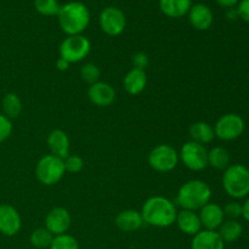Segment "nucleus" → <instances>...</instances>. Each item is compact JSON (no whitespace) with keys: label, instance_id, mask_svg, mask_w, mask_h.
<instances>
[{"label":"nucleus","instance_id":"obj_18","mask_svg":"<svg viewBox=\"0 0 249 249\" xmlns=\"http://www.w3.org/2000/svg\"><path fill=\"white\" fill-rule=\"evenodd\" d=\"M114 223L117 228L123 232H135L143 225L141 213L134 209H125V211L119 212Z\"/></svg>","mask_w":249,"mask_h":249},{"label":"nucleus","instance_id":"obj_13","mask_svg":"<svg viewBox=\"0 0 249 249\" xmlns=\"http://www.w3.org/2000/svg\"><path fill=\"white\" fill-rule=\"evenodd\" d=\"M88 97L95 106H111L116 100V90L111 84L106 82L94 83L88 89Z\"/></svg>","mask_w":249,"mask_h":249},{"label":"nucleus","instance_id":"obj_27","mask_svg":"<svg viewBox=\"0 0 249 249\" xmlns=\"http://www.w3.org/2000/svg\"><path fill=\"white\" fill-rule=\"evenodd\" d=\"M34 7L43 16H57L61 5L57 0H34Z\"/></svg>","mask_w":249,"mask_h":249},{"label":"nucleus","instance_id":"obj_17","mask_svg":"<svg viewBox=\"0 0 249 249\" xmlns=\"http://www.w3.org/2000/svg\"><path fill=\"white\" fill-rule=\"evenodd\" d=\"M46 143L51 155L65 160L70 155V139L68 135L61 129H55L50 131L46 139Z\"/></svg>","mask_w":249,"mask_h":249},{"label":"nucleus","instance_id":"obj_21","mask_svg":"<svg viewBox=\"0 0 249 249\" xmlns=\"http://www.w3.org/2000/svg\"><path fill=\"white\" fill-rule=\"evenodd\" d=\"M192 0H160V9L170 18H180L189 14Z\"/></svg>","mask_w":249,"mask_h":249},{"label":"nucleus","instance_id":"obj_19","mask_svg":"<svg viewBox=\"0 0 249 249\" xmlns=\"http://www.w3.org/2000/svg\"><path fill=\"white\" fill-rule=\"evenodd\" d=\"M225 242L221 240L218 231L201 230L194 236L191 249H224Z\"/></svg>","mask_w":249,"mask_h":249},{"label":"nucleus","instance_id":"obj_9","mask_svg":"<svg viewBox=\"0 0 249 249\" xmlns=\"http://www.w3.org/2000/svg\"><path fill=\"white\" fill-rule=\"evenodd\" d=\"M245 130V121L236 113H226L221 116L214 126V134L223 141L236 140Z\"/></svg>","mask_w":249,"mask_h":249},{"label":"nucleus","instance_id":"obj_7","mask_svg":"<svg viewBox=\"0 0 249 249\" xmlns=\"http://www.w3.org/2000/svg\"><path fill=\"white\" fill-rule=\"evenodd\" d=\"M179 153L173 146L162 143L152 148L148 155V164L158 173H169L177 168L179 163Z\"/></svg>","mask_w":249,"mask_h":249},{"label":"nucleus","instance_id":"obj_1","mask_svg":"<svg viewBox=\"0 0 249 249\" xmlns=\"http://www.w3.org/2000/svg\"><path fill=\"white\" fill-rule=\"evenodd\" d=\"M143 223L155 228H169L175 224L177 207L169 198L163 196H152L141 208Z\"/></svg>","mask_w":249,"mask_h":249},{"label":"nucleus","instance_id":"obj_33","mask_svg":"<svg viewBox=\"0 0 249 249\" xmlns=\"http://www.w3.org/2000/svg\"><path fill=\"white\" fill-rule=\"evenodd\" d=\"M131 62H133V68H138V70L145 71L146 68L150 65V60H148V56L145 53H136L135 55L131 58Z\"/></svg>","mask_w":249,"mask_h":249},{"label":"nucleus","instance_id":"obj_25","mask_svg":"<svg viewBox=\"0 0 249 249\" xmlns=\"http://www.w3.org/2000/svg\"><path fill=\"white\" fill-rule=\"evenodd\" d=\"M2 112L7 118L15 119L21 114L22 112V101L19 96L15 92H7L1 101Z\"/></svg>","mask_w":249,"mask_h":249},{"label":"nucleus","instance_id":"obj_3","mask_svg":"<svg viewBox=\"0 0 249 249\" xmlns=\"http://www.w3.org/2000/svg\"><path fill=\"white\" fill-rule=\"evenodd\" d=\"M212 189L206 181L194 179L185 182L178 191L177 203L182 209L199 211L202 207L211 202Z\"/></svg>","mask_w":249,"mask_h":249},{"label":"nucleus","instance_id":"obj_23","mask_svg":"<svg viewBox=\"0 0 249 249\" xmlns=\"http://www.w3.org/2000/svg\"><path fill=\"white\" fill-rule=\"evenodd\" d=\"M243 228L237 220L235 219H230V220L224 221L218 229V233L220 235L221 240L224 242H235L238 238L242 236Z\"/></svg>","mask_w":249,"mask_h":249},{"label":"nucleus","instance_id":"obj_28","mask_svg":"<svg viewBox=\"0 0 249 249\" xmlns=\"http://www.w3.org/2000/svg\"><path fill=\"white\" fill-rule=\"evenodd\" d=\"M49 249H80L78 241L72 235L63 233L55 236Z\"/></svg>","mask_w":249,"mask_h":249},{"label":"nucleus","instance_id":"obj_10","mask_svg":"<svg viewBox=\"0 0 249 249\" xmlns=\"http://www.w3.org/2000/svg\"><path fill=\"white\" fill-rule=\"evenodd\" d=\"M99 23L101 31L109 36H121L126 26L124 12L116 6H108L100 14Z\"/></svg>","mask_w":249,"mask_h":249},{"label":"nucleus","instance_id":"obj_8","mask_svg":"<svg viewBox=\"0 0 249 249\" xmlns=\"http://www.w3.org/2000/svg\"><path fill=\"white\" fill-rule=\"evenodd\" d=\"M179 158L182 164L192 172H201L208 167V151L201 143L187 141L181 147Z\"/></svg>","mask_w":249,"mask_h":249},{"label":"nucleus","instance_id":"obj_31","mask_svg":"<svg viewBox=\"0 0 249 249\" xmlns=\"http://www.w3.org/2000/svg\"><path fill=\"white\" fill-rule=\"evenodd\" d=\"M14 126H12V121L7 118L5 114L0 113V143L6 141L11 136Z\"/></svg>","mask_w":249,"mask_h":249},{"label":"nucleus","instance_id":"obj_12","mask_svg":"<svg viewBox=\"0 0 249 249\" xmlns=\"http://www.w3.org/2000/svg\"><path fill=\"white\" fill-rule=\"evenodd\" d=\"M72 224L70 212L62 207L53 208L45 218V229L50 231L53 236L63 235L68 231Z\"/></svg>","mask_w":249,"mask_h":249},{"label":"nucleus","instance_id":"obj_32","mask_svg":"<svg viewBox=\"0 0 249 249\" xmlns=\"http://www.w3.org/2000/svg\"><path fill=\"white\" fill-rule=\"evenodd\" d=\"M223 211L225 216L231 219H236L242 215V204L237 203V202H230V203L226 204L225 208H223Z\"/></svg>","mask_w":249,"mask_h":249},{"label":"nucleus","instance_id":"obj_14","mask_svg":"<svg viewBox=\"0 0 249 249\" xmlns=\"http://www.w3.org/2000/svg\"><path fill=\"white\" fill-rule=\"evenodd\" d=\"M198 215L201 219L202 228H204V230L211 231H218L225 218L223 208L219 204L211 203V202L199 209Z\"/></svg>","mask_w":249,"mask_h":249},{"label":"nucleus","instance_id":"obj_6","mask_svg":"<svg viewBox=\"0 0 249 249\" xmlns=\"http://www.w3.org/2000/svg\"><path fill=\"white\" fill-rule=\"evenodd\" d=\"M91 50V43L82 34L68 36L60 45V57L68 63H77L84 60Z\"/></svg>","mask_w":249,"mask_h":249},{"label":"nucleus","instance_id":"obj_29","mask_svg":"<svg viewBox=\"0 0 249 249\" xmlns=\"http://www.w3.org/2000/svg\"><path fill=\"white\" fill-rule=\"evenodd\" d=\"M80 77L85 83L91 85L99 82L100 77H101V71L95 63H85L80 68Z\"/></svg>","mask_w":249,"mask_h":249},{"label":"nucleus","instance_id":"obj_20","mask_svg":"<svg viewBox=\"0 0 249 249\" xmlns=\"http://www.w3.org/2000/svg\"><path fill=\"white\" fill-rule=\"evenodd\" d=\"M123 85L125 91L129 95L141 94L145 90L146 85H147V75H146L145 71L138 70V68H131L128 73L125 74L123 79Z\"/></svg>","mask_w":249,"mask_h":249},{"label":"nucleus","instance_id":"obj_11","mask_svg":"<svg viewBox=\"0 0 249 249\" xmlns=\"http://www.w3.org/2000/svg\"><path fill=\"white\" fill-rule=\"evenodd\" d=\"M21 228L22 219L18 211L11 204H0V233L12 237L19 232Z\"/></svg>","mask_w":249,"mask_h":249},{"label":"nucleus","instance_id":"obj_24","mask_svg":"<svg viewBox=\"0 0 249 249\" xmlns=\"http://www.w3.org/2000/svg\"><path fill=\"white\" fill-rule=\"evenodd\" d=\"M208 165L218 170H225L230 165V153L225 147L216 146L208 151Z\"/></svg>","mask_w":249,"mask_h":249},{"label":"nucleus","instance_id":"obj_26","mask_svg":"<svg viewBox=\"0 0 249 249\" xmlns=\"http://www.w3.org/2000/svg\"><path fill=\"white\" fill-rule=\"evenodd\" d=\"M53 237L55 236L50 232L49 230H46L45 228H39L36 229L33 232L31 233V245L36 249H46L50 248L51 242H53Z\"/></svg>","mask_w":249,"mask_h":249},{"label":"nucleus","instance_id":"obj_35","mask_svg":"<svg viewBox=\"0 0 249 249\" xmlns=\"http://www.w3.org/2000/svg\"><path fill=\"white\" fill-rule=\"evenodd\" d=\"M220 6L228 7V9H232L233 6L238 4V0H215Z\"/></svg>","mask_w":249,"mask_h":249},{"label":"nucleus","instance_id":"obj_30","mask_svg":"<svg viewBox=\"0 0 249 249\" xmlns=\"http://www.w3.org/2000/svg\"><path fill=\"white\" fill-rule=\"evenodd\" d=\"M65 163V169L71 174H77L84 169V160L78 155H68L63 160Z\"/></svg>","mask_w":249,"mask_h":249},{"label":"nucleus","instance_id":"obj_5","mask_svg":"<svg viewBox=\"0 0 249 249\" xmlns=\"http://www.w3.org/2000/svg\"><path fill=\"white\" fill-rule=\"evenodd\" d=\"M66 174L65 163L62 158L53 155H45L36 165V177L43 185L53 186L61 181Z\"/></svg>","mask_w":249,"mask_h":249},{"label":"nucleus","instance_id":"obj_16","mask_svg":"<svg viewBox=\"0 0 249 249\" xmlns=\"http://www.w3.org/2000/svg\"><path fill=\"white\" fill-rule=\"evenodd\" d=\"M175 224L182 233L189 236H195L202 230L201 219L197 212L189 211V209H181L178 212Z\"/></svg>","mask_w":249,"mask_h":249},{"label":"nucleus","instance_id":"obj_22","mask_svg":"<svg viewBox=\"0 0 249 249\" xmlns=\"http://www.w3.org/2000/svg\"><path fill=\"white\" fill-rule=\"evenodd\" d=\"M190 136H191V141H195L201 145H206L213 141L215 138L214 134V128L211 124L206 123V122H196L190 126Z\"/></svg>","mask_w":249,"mask_h":249},{"label":"nucleus","instance_id":"obj_4","mask_svg":"<svg viewBox=\"0 0 249 249\" xmlns=\"http://www.w3.org/2000/svg\"><path fill=\"white\" fill-rule=\"evenodd\" d=\"M223 187L232 198L241 199L249 195V169L242 164L229 165L223 174Z\"/></svg>","mask_w":249,"mask_h":249},{"label":"nucleus","instance_id":"obj_34","mask_svg":"<svg viewBox=\"0 0 249 249\" xmlns=\"http://www.w3.org/2000/svg\"><path fill=\"white\" fill-rule=\"evenodd\" d=\"M237 16L249 23V0H241L237 4Z\"/></svg>","mask_w":249,"mask_h":249},{"label":"nucleus","instance_id":"obj_37","mask_svg":"<svg viewBox=\"0 0 249 249\" xmlns=\"http://www.w3.org/2000/svg\"><path fill=\"white\" fill-rule=\"evenodd\" d=\"M242 216L249 223V198L242 204Z\"/></svg>","mask_w":249,"mask_h":249},{"label":"nucleus","instance_id":"obj_2","mask_svg":"<svg viewBox=\"0 0 249 249\" xmlns=\"http://www.w3.org/2000/svg\"><path fill=\"white\" fill-rule=\"evenodd\" d=\"M57 18L61 29L67 36H78L89 26L90 12L83 2L70 1L61 6Z\"/></svg>","mask_w":249,"mask_h":249},{"label":"nucleus","instance_id":"obj_15","mask_svg":"<svg viewBox=\"0 0 249 249\" xmlns=\"http://www.w3.org/2000/svg\"><path fill=\"white\" fill-rule=\"evenodd\" d=\"M187 16L190 24L197 31H207L213 24V12L204 4L192 5Z\"/></svg>","mask_w":249,"mask_h":249},{"label":"nucleus","instance_id":"obj_36","mask_svg":"<svg viewBox=\"0 0 249 249\" xmlns=\"http://www.w3.org/2000/svg\"><path fill=\"white\" fill-rule=\"evenodd\" d=\"M70 65L71 63H68L67 61L63 60V58L58 57L57 61H56V68H57L58 71H67L68 68H70Z\"/></svg>","mask_w":249,"mask_h":249}]
</instances>
